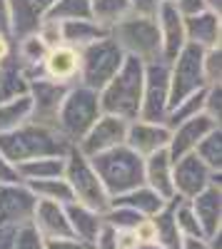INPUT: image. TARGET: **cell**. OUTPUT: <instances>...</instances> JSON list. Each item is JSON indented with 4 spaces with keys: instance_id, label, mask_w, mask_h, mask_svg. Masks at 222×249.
<instances>
[{
    "instance_id": "obj_41",
    "label": "cell",
    "mask_w": 222,
    "mask_h": 249,
    "mask_svg": "<svg viewBox=\"0 0 222 249\" xmlns=\"http://www.w3.org/2000/svg\"><path fill=\"white\" fill-rule=\"evenodd\" d=\"M163 0H130V8L135 15H145V18H155L157 8Z\"/></svg>"
},
{
    "instance_id": "obj_29",
    "label": "cell",
    "mask_w": 222,
    "mask_h": 249,
    "mask_svg": "<svg viewBox=\"0 0 222 249\" xmlns=\"http://www.w3.org/2000/svg\"><path fill=\"white\" fill-rule=\"evenodd\" d=\"M30 112H33L30 95H20L15 100L0 102V135L20 127V124H25L30 120Z\"/></svg>"
},
{
    "instance_id": "obj_36",
    "label": "cell",
    "mask_w": 222,
    "mask_h": 249,
    "mask_svg": "<svg viewBox=\"0 0 222 249\" xmlns=\"http://www.w3.org/2000/svg\"><path fill=\"white\" fill-rule=\"evenodd\" d=\"M203 80L205 88L222 82V48H207L203 53Z\"/></svg>"
},
{
    "instance_id": "obj_8",
    "label": "cell",
    "mask_w": 222,
    "mask_h": 249,
    "mask_svg": "<svg viewBox=\"0 0 222 249\" xmlns=\"http://www.w3.org/2000/svg\"><path fill=\"white\" fill-rule=\"evenodd\" d=\"M203 48L195 43H185L183 50L175 55L170 62V100L167 110L175 107L177 102H183L185 97L195 95L197 90H205L203 80Z\"/></svg>"
},
{
    "instance_id": "obj_19",
    "label": "cell",
    "mask_w": 222,
    "mask_h": 249,
    "mask_svg": "<svg viewBox=\"0 0 222 249\" xmlns=\"http://www.w3.org/2000/svg\"><path fill=\"white\" fill-rule=\"evenodd\" d=\"M80 75V53L70 45L50 48L43 60V77L60 82V85H77Z\"/></svg>"
},
{
    "instance_id": "obj_5",
    "label": "cell",
    "mask_w": 222,
    "mask_h": 249,
    "mask_svg": "<svg viewBox=\"0 0 222 249\" xmlns=\"http://www.w3.org/2000/svg\"><path fill=\"white\" fill-rule=\"evenodd\" d=\"M110 37L120 45L125 55L137 57L143 62H152L157 57H163V43H160V30L155 18L135 15L130 13L125 20L110 30Z\"/></svg>"
},
{
    "instance_id": "obj_40",
    "label": "cell",
    "mask_w": 222,
    "mask_h": 249,
    "mask_svg": "<svg viewBox=\"0 0 222 249\" xmlns=\"http://www.w3.org/2000/svg\"><path fill=\"white\" fill-rule=\"evenodd\" d=\"M45 249H92V247H88L85 242H80L75 237H53V239H45Z\"/></svg>"
},
{
    "instance_id": "obj_45",
    "label": "cell",
    "mask_w": 222,
    "mask_h": 249,
    "mask_svg": "<svg viewBox=\"0 0 222 249\" xmlns=\"http://www.w3.org/2000/svg\"><path fill=\"white\" fill-rule=\"evenodd\" d=\"M3 182H20V177H18L15 167L3 157V152H0V184Z\"/></svg>"
},
{
    "instance_id": "obj_18",
    "label": "cell",
    "mask_w": 222,
    "mask_h": 249,
    "mask_svg": "<svg viewBox=\"0 0 222 249\" xmlns=\"http://www.w3.org/2000/svg\"><path fill=\"white\" fill-rule=\"evenodd\" d=\"M55 0H8L10 5V37L18 40L37 30Z\"/></svg>"
},
{
    "instance_id": "obj_32",
    "label": "cell",
    "mask_w": 222,
    "mask_h": 249,
    "mask_svg": "<svg viewBox=\"0 0 222 249\" xmlns=\"http://www.w3.org/2000/svg\"><path fill=\"white\" fill-rule=\"evenodd\" d=\"M195 155L203 160L212 172H222V127H215L197 142Z\"/></svg>"
},
{
    "instance_id": "obj_24",
    "label": "cell",
    "mask_w": 222,
    "mask_h": 249,
    "mask_svg": "<svg viewBox=\"0 0 222 249\" xmlns=\"http://www.w3.org/2000/svg\"><path fill=\"white\" fill-rule=\"evenodd\" d=\"M30 90V77L23 62L15 57V53L0 62V102L15 100L20 95H28Z\"/></svg>"
},
{
    "instance_id": "obj_49",
    "label": "cell",
    "mask_w": 222,
    "mask_h": 249,
    "mask_svg": "<svg viewBox=\"0 0 222 249\" xmlns=\"http://www.w3.org/2000/svg\"><path fill=\"white\" fill-rule=\"evenodd\" d=\"M203 5H205V10H210V13L222 18V0H203Z\"/></svg>"
},
{
    "instance_id": "obj_47",
    "label": "cell",
    "mask_w": 222,
    "mask_h": 249,
    "mask_svg": "<svg viewBox=\"0 0 222 249\" xmlns=\"http://www.w3.org/2000/svg\"><path fill=\"white\" fill-rule=\"evenodd\" d=\"M0 35L10 37V5H8V0H0Z\"/></svg>"
},
{
    "instance_id": "obj_50",
    "label": "cell",
    "mask_w": 222,
    "mask_h": 249,
    "mask_svg": "<svg viewBox=\"0 0 222 249\" xmlns=\"http://www.w3.org/2000/svg\"><path fill=\"white\" fill-rule=\"evenodd\" d=\"M137 249H165L163 244H157V242H140Z\"/></svg>"
},
{
    "instance_id": "obj_3",
    "label": "cell",
    "mask_w": 222,
    "mask_h": 249,
    "mask_svg": "<svg viewBox=\"0 0 222 249\" xmlns=\"http://www.w3.org/2000/svg\"><path fill=\"white\" fill-rule=\"evenodd\" d=\"M92 170L97 172L100 182L108 190L110 197L125 195L135 187L145 184V164L143 157L137 152H132L128 144H117L112 150H105L100 155L88 157Z\"/></svg>"
},
{
    "instance_id": "obj_44",
    "label": "cell",
    "mask_w": 222,
    "mask_h": 249,
    "mask_svg": "<svg viewBox=\"0 0 222 249\" xmlns=\"http://www.w3.org/2000/svg\"><path fill=\"white\" fill-rule=\"evenodd\" d=\"M172 3H175V8L183 13V15H195L200 10H205L203 0H172Z\"/></svg>"
},
{
    "instance_id": "obj_6",
    "label": "cell",
    "mask_w": 222,
    "mask_h": 249,
    "mask_svg": "<svg viewBox=\"0 0 222 249\" xmlns=\"http://www.w3.org/2000/svg\"><path fill=\"white\" fill-rule=\"evenodd\" d=\"M80 53V75H77V82L80 85H85L95 92H100L110 77L117 72V68L123 65L125 60V53L120 50V45L110 35L95 40V43L85 45Z\"/></svg>"
},
{
    "instance_id": "obj_23",
    "label": "cell",
    "mask_w": 222,
    "mask_h": 249,
    "mask_svg": "<svg viewBox=\"0 0 222 249\" xmlns=\"http://www.w3.org/2000/svg\"><path fill=\"white\" fill-rule=\"evenodd\" d=\"M65 214H68V222H70L73 237L80 239V242H85L88 247H92L97 234H100V230H103V224H105L103 214L90 210V207H85V204H80V202H68L65 204Z\"/></svg>"
},
{
    "instance_id": "obj_22",
    "label": "cell",
    "mask_w": 222,
    "mask_h": 249,
    "mask_svg": "<svg viewBox=\"0 0 222 249\" xmlns=\"http://www.w3.org/2000/svg\"><path fill=\"white\" fill-rule=\"evenodd\" d=\"M33 227L43 234V239L53 237H73L70 232V222L65 214V204L48 202V199H37L35 212H33Z\"/></svg>"
},
{
    "instance_id": "obj_2",
    "label": "cell",
    "mask_w": 222,
    "mask_h": 249,
    "mask_svg": "<svg viewBox=\"0 0 222 249\" xmlns=\"http://www.w3.org/2000/svg\"><path fill=\"white\" fill-rule=\"evenodd\" d=\"M70 147L73 144H68L60 137L57 130L45 127V124H35L30 120L25 124H20V127L0 135V152L13 167L35 157H48V155L65 157Z\"/></svg>"
},
{
    "instance_id": "obj_42",
    "label": "cell",
    "mask_w": 222,
    "mask_h": 249,
    "mask_svg": "<svg viewBox=\"0 0 222 249\" xmlns=\"http://www.w3.org/2000/svg\"><path fill=\"white\" fill-rule=\"evenodd\" d=\"M132 232H135L137 242H155V224H152V217L140 219V224L135 227Z\"/></svg>"
},
{
    "instance_id": "obj_35",
    "label": "cell",
    "mask_w": 222,
    "mask_h": 249,
    "mask_svg": "<svg viewBox=\"0 0 222 249\" xmlns=\"http://www.w3.org/2000/svg\"><path fill=\"white\" fill-rule=\"evenodd\" d=\"M103 219H105V224L112 227V230H135V227L140 224V219H145V217L137 214L135 210H130V207H125V204L110 202V207L103 212Z\"/></svg>"
},
{
    "instance_id": "obj_21",
    "label": "cell",
    "mask_w": 222,
    "mask_h": 249,
    "mask_svg": "<svg viewBox=\"0 0 222 249\" xmlns=\"http://www.w3.org/2000/svg\"><path fill=\"white\" fill-rule=\"evenodd\" d=\"M143 164H145V184L165 202H170L175 197V184H172V157L167 147L143 157Z\"/></svg>"
},
{
    "instance_id": "obj_31",
    "label": "cell",
    "mask_w": 222,
    "mask_h": 249,
    "mask_svg": "<svg viewBox=\"0 0 222 249\" xmlns=\"http://www.w3.org/2000/svg\"><path fill=\"white\" fill-rule=\"evenodd\" d=\"M155 224V242L163 244L165 249H180V242H183V234L177 232V224L172 219V207L170 202L152 217Z\"/></svg>"
},
{
    "instance_id": "obj_1",
    "label": "cell",
    "mask_w": 222,
    "mask_h": 249,
    "mask_svg": "<svg viewBox=\"0 0 222 249\" xmlns=\"http://www.w3.org/2000/svg\"><path fill=\"white\" fill-rule=\"evenodd\" d=\"M143 77H145V62L125 55L117 72L97 92L100 112L123 117L128 122L137 120L140 117V102H143Z\"/></svg>"
},
{
    "instance_id": "obj_48",
    "label": "cell",
    "mask_w": 222,
    "mask_h": 249,
    "mask_svg": "<svg viewBox=\"0 0 222 249\" xmlns=\"http://www.w3.org/2000/svg\"><path fill=\"white\" fill-rule=\"evenodd\" d=\"M10 55H13V37H8V35H0V62L8 60Z\"/></svg>"
},
{
    "instance_id": "obj_43",
    "label": "cell",
    "mask_w": 222,
    "mask_h": 249,
    "mask_svg": "<svg viewBox=\"0 0 222 249\" xmlns=\"http://www.w3.org/2000/svg\"><path fill=\"white\" fill-rule=\"evenodd\" d=\"M137 237H135V232L132 230H117V234H115V247L117 249H137Z\"/></svg>"
},
{
    "instance_id": "obj_14",
    "label": "cell",
    "mask_w": 222,
    "mask_h": 249,
    "mask_svg": "<svg viewBox=\"0 0 222 249\" xmlns=\"http://www.w3.org/2000/svg\"><path fill=\"white\" fill-rule=\"evenodd\" d=\"M172 130L165 122H148V120H132L128 122V132H125V144L137 152L140 157H148L157 150H165L170 144Z\"/></svg>"
},
{
    "instance_id": "obj_9",
    "label": "cell",
    "mask_w": 222,
    "mask_h": 249,
    "mask_svg": "<svg viewBox=\"0 0 222 249\" xmlns=\"http://www.w3.org/2000/svg\"><path fill=\"white\" fill-rule=\"evenodd\" d=\"M170 100V62L157 57L145 62L143 77V102H140V117L148 122H165Z\"/></svg>"
},
{
    "instance_id": "obj_34",
    "label": "cell",
    "mask_w": 222,
    "mask_h": 249,
    "mask_svg": "<svg viewBox=\"0 0 222 249\" xmlns=\"http://www.w3.org/2000/svg\"><path fill=\"white\" fill-rule=\"evenodd\" d=\"M45 20L68 23V20H90V0H55Z\"/></svg>"
},
{
    "instance_id": "obj_7",
    "label": "cell",
    "mask_w": 222,
    "mask_h": 249,
    "mask_svg": "<svg viewBox=\"0 0 222 249\" xmlns=\"http://www.w3.org/2000/svg\"><path fill=\"white\" fill-rule=\"evenodd\" d=\"M63 177L70 184L75 202L90 207V210H95L100 214H103L108 207H110V199L112 197L108 195V190L103 187L97 172L92 170L90 160L80 152L77 147H70L68 155H65V172H63Z\"/></svg>"
},
{
    "instance_id": "obj_27",
    "label": "cell",
    "mask_w": 222,
    "mask_h": 249,
    "mask_svg": "<svg viewBox=\"0 0 222 249\" xmlns=\"http://www.w3.org/2000/svg\"><path fill=\"white\" fill-rule=\"evenodd\" d=\"M60 30H63V45H70L75 50H83L85 45L110 35L92 20H68V23H60Z\"/></svg>"
},
{
    "instance_id": "obj_11",
    "label": "cell",
    "mask_w": 222,
    "mask_h": 249,
    "mask_svg": "<svg viewBox=\"0 0 222 249\" xmlns=\"http://www.w3.org/2000/svg\"><path fill=\"white\" fill-rule=\"evenodd\" d=\"M125 132H128V120L100 112V117L92 122V127L83 135V140L75 147L85 157H92V155L117 147V144H125Z\"/></svg>"
},
{
    "instance_id": "obj_46",
    "label": "cell",
    "mask_w": 222,
    "mask_h": 249,
    "mask_svg": "<svg viewBox=\"0 0 222 249\" xmlns=\"http://www.w3.org/2000/svg\"><path fill=\"white\" fill-rule=\"evenodd\" d=\"M180 249H212L207 237H183Z\"/></svg>"
},
{
    "instance_id": "obj_20",
    "label": "cell",
    "mask_w": 222,
    "mask_h": 249,
    "mask_svg": "<svg viewBox=\"0 0 222 249\" xmlns=\"http://www.w3.org/2000/svg\"><path fill=\"white\" fill-rule=\"evenodd\" d=\"M183 25H185L187 43H195L203 50L220 45V35H222V18L220 15H215L210 10H200L195 15H183Z\"/></svg>"
},
{
    "instance_id": "obj_10",
    "label": "cell",
    "mask_w": 222,
    "mask_h": 249,
    "mask_svg": "<svg viewBox=\"0 0 222 249\" xmlns=\"http://www.w3.org/2000/svg\"><path fill=\"white\" fill-rule=\"evenodd\" d=\"M220 179V172H212L207 164L195 152H187L172 162V184L175 195L183 199H192L197 192H203L210 182Z\"/></svg>"
},
{
    "instance_id": "obj_33",
    "label": "cell",
    "mask_w": 222,
    "mask_h": 249,
    "mask_svg": "<svg viewBox=\"0 0 222 249\" xmlns=\"http://www.w3.org/2000/svg\"><path fill=\"white\" fill-rule=\"evenodd\" d=\"M170 207H172V219L177 224V232L183 237H203V230L195 219V212H192V204L190 199H183V197H172L170 199Z\"/></svg>"
},
{
    "instance_id": "obj_4",
    "label": "cell",
    "mask_w": 222,
    "mask_h": 249,
    "mask_svg": "<svg viewBox=\"0 0 222 249\" xmlns=\"http://www.w3.org/2000/svg\"><path fill=\"white\" fill-rule=\"evenodd\" d=\"M97 117H100L97 92L77 82L65 92L63 102H60L57 115H55V130L68 144L75 147Z\"/></svg>"
},
{
    "instance_id": "obj_16",
    "label": "cell",
    "mask_w": 222,
    "mask_h": 249,
    "mask_svg": "<svg viewBox=\"0 0 222 249\" xmlns=\"http://www.w3.org/2000/svg\"><path fill=\"white\" fill-rule=\"evenodd\" d=\"M155 23L160 30V43H163V60L172 62L175 55L183 50L185 40V25H183V13L175 8L172 0H163L155 13Z\"/></svg>"
},
{
    "instance_id": "obj_39",
    "label": "cell",
    "mask_w": 222,
    "mask_h": 249,
    "mask_svg": "<svg viewBox=\"0 0 222 249\" xmlns=\"http://www.w3.org/2000/svg\"><path fill=\"white\" fill-rule=\"evenodd\" d=\"M35 33H37V37L43 40L48 48L63 45V30H60V23H55V20H43Z\"/></svg>"
},
{
    "instance_id": "obj_13",
    "label": "cell",
    "mask_w": 222,
    "mask_h": 249,
    "mask_svg": "<svg viewBox=\"0 0 222 249\" xmlns=\"http://www.w3.org/2000/svg\"><path fill=\"white\" fill-rule=\"evenodd\" d=\"M73 85H60V82H53L48 77H35L30 80V102H33V112H30V122L35 124H45V127L55 130V115L57 107L63 102L65 92Z\"/></svg>"
},
{
    "instance_id": "obj_15",
    "label": "cell",
    "mask_w": 222,
    "mask_h": 249,
    "mask_svg": "<svg viewBox=\"0 0 222 249\" xmlns=\"http://www.w3.org/2000/svg\"><path fill=\"white\" fill-rule=\"evenodd\" d=\"M192 212H195V219L203 230V237H215L222 232V184L220 179L210 182L203 192H197L192 199Z\"/></svg>"
},
{
    "instance_id": "obj_30",
    "label": "cell",
    "mask_w": 222,
    "mask_h": 249,
    "mask_svg": "<svg viewBox=\"0 0 222 249\" xmlns=\"http://www.w3.org/2000/svg\"><path fill=\"white\" fill-rule=\"evenodd\" d=\"M30 187V192L37 199H48V202H57V204H68L75 202L73 190L65 177H53V179H35V182H25Z\"/></svg>"
},
{
    "instance_id": "obj_37",
    "label": "cell",
    "mask_w": 222,
    "mask_h": 249,
    "mask_svg": "<svg viewBox=\"0 0 222 249\" xmlns=\"http://www.w3.org/2000/svg\"><path fill=\"white\" fill-rule=\"evenodd\" d=\"M10 249H45V239L33 227V222H28V224H20L15 230Z\"/></svg>"
},
{
    "instance_id": "obj_12",
    "label": "cell",
    "mask_w": 222,
    "mask_h": 249,
    "mask_svg": "<svg viewBox=\"0 0 222 249\" xmlns=\"http://www.w3.org/2000/svg\"><path fill=\"white\" fill-rule=\"evenodd\" d=\"M37 197L25 182H3L0 184V224L20 227L33 219Z\"/></svg>"
},
{
    "instance_id": "obj_26",
    "label": "cell",
    "mask_w": 222,
    "mask_h": 249,
    "mask_svg": "<svg viewBox=\"0 0 222 249\" xmlns=\"http://www.w3.org/2000/svg\"><path fill=\"white\" fill-rule=\"evenodd\" d=\"M110 202L125 204V207H130V210H135L137 214H143V217H155V214L167 204L157 192H152L148 184H140V187H135V190H130V192H125V195H117V197H112Z\"/></svg>"
},
{
    "instance_id": "obj_38",
    "label": "cell",
    "mask_w": 222,
    "mask_h": 249,
    "mask_svg": "<svg viewBox=\"0 0 222 249\" xmlns=\"http://www.w3.org/2000/svg\"><path fill=\"white\" fill-rule=\"evenodd\" d=\"M203 112H205L207 117H212L217 124H222V82H220V85L205 88V95H203Z\"/></svg>"
},
{
    "instance_id": "obj_17",
    "label": "cell",
    "mask_w": 222,
    "mask_h": 249,
    "mask_svg": "<svg viewBox=\"0 0 222 249\" xmlns=\"http://www.w3.org/2000/svg\"><path fill=\"white\" fill-rule=\"evenodd\" d=\"M215 127H222V124H217L212 117H207L205 112H197L195 117L180 122L177 127H172V135H170V144H167V152L172 157V162L177 157H183L187 152H195L197 142L203 140L207 132H212Z\"/></svg>"
},
{
    "instance_id": "obj_28",
    "label": "cell",
    "mask_w": 222,
    "mask_h": 249,
    "mask_svg": "<svg viewBox=\"0 0 222 249\" xmlns=\"http://www.w3.org/2000/svg\"><path fill=\"white\" fill-rule=\"evenodd\" d=\"M130 13V0H90V20L108 33Z\"/></svg>"
},
{
    "instance_id": "obj_25",
    "label": "cell",
    "mask_w": 222,
    "mask_h": 249,
    "mask_svg": "<svg viewBox=\"0 0 222 249\" xmlns=\"http://www.w3.org/2000/svg\"><path fill=\"white\" fill-rule=\"evenodd\" d=\"M15 172H18L20 182H35V179L63 177V172H65V157H60V155L35 157V160H28V162L15 164Z\"/></svg>"
}]
</instances>
